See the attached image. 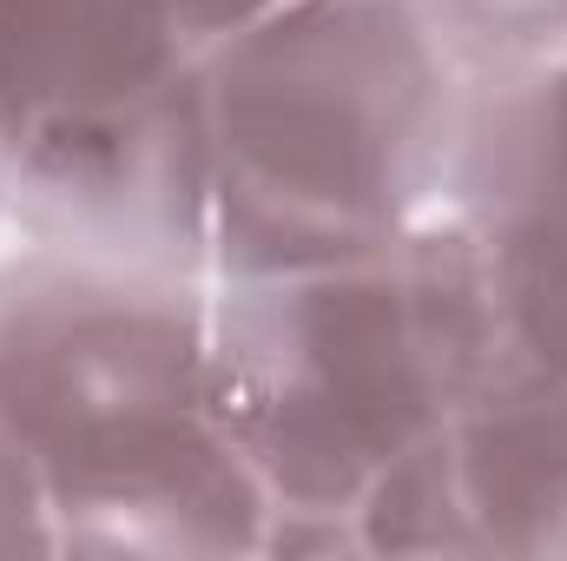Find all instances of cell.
<instances>
[{
  "mask_svg": "<svg viewBox=\"0 0 567 561\" xmlns=\"http://www.w3.org/2000/svg\"><path fill=\"white\" fill-rule=\"evenodd\" d=\"M455 60L495 73L567 47V0H423Z\"/></svg>",
  "mask_w": 567,
  "mask_h": 561,
  "instance_id": "52a82bcc",
  "label": "cell"
},
{
  "mask_svg": "<svg viewBox=\"0 0 567 561\" xmlns=\"http://www.w3.org/2000/svg\"><path fill=\"white\" fill-rule=\"evenodd\" d=\"M449 192L508 350L567 377V47L468 86Z\"/></svg>",
  "mask_w": 567,
  "mask_h": 561,
  "instance_id": "8992f818",
  "label": "cell"
},
{
  "mask_svg": "<svg viewBox=\"0 0 567 561\" xmlns=\"http://www.w3.org/2000/svg\"><path fill=\"white\" fill-rule=\"evenodd\" d=\"M462 60L423 0H297L205 47V245L225 284L423 225L462 145Z\"/></svg>",
  "mask_w": 567,
  "mask_h": 561,
  "instance_id": "3957f363",
  "label": "cell"
},
{
  "mask_svg": "<svg viewBox=\"0 0 567 561\" xmlns=\"http://www.w3.org/2000/svg\"><path fill=\"white\" fill-rule=\"evenodd\" d=\"M165 7L178 13V27H185L198 47H218V40H231V33H245V27L271 20V13L297 7V0H165Z\"/></svg>",
  "mask_w": 567,
  "mask_h": 561,
  "instance_id": "ba28073f",
  "label": "cell"
},
{
  "mask_svg": "<svg viewBox=\"0 0 567 561\" xmlns=\"http://www.w3.org/2000/svg\"><path fill=\"white\" fill-rule=\"evenodd\" d=\"M502 350L482 258L455 218L225 284L212 297L218 410L271 502L265 555H357L363 502L462 417Z\"/></svg>",
  "mask_w": 567,
  "mask_h": 561,
  "instance_id": "7a4b0ae2",
  "label": "cell"
},
{
  "mask_svg": "<svg viewBox=\"0 0 567 561\" xmlns=\"http://www.w3.org/2000/svg\"><path fill=\"white\" fill-rule=\"evenodd\" d=\"M0 178L60 252L212 272L205 47L165 0H0Z\"/></svg>",
  "mask_w": 567,
  "mask_h": 561,
  "instance_id": "277c9868",
  "label": "cell"
},
{
  "mask_svg": "<svg viewBox=\"0 0 567 561\" xmlns=\"http://www.w3.org/2000/svg\"><path fill=\"white\" fill-rule=\"evenodd\" d=\"M0 442L53 555H265L192 272L60 245L0 265Z\"/></svg>",
  "mask_w": 567,
  "mask_h": 561,
  "instance_id": "6da1fadb",
  "label": "cell"
},
{
  "mask_svg": "<svg viewBox=\"0 0 567 561\" xmlns=\"http://www.w3.org/2000/svg\"><path fill=\"white\" fill-rule=\"evenodd\" d=\"M357 555L567 561V377L502 350L462 417L357 516Z\"/></svg>",
  "mask_w": 567,
  "mask_h": 561,
  "instance_id": "5b68a950",
  "label": "cell"
},
{
  "mask_svg": "<svg viewBox=\"0 0 567 561\" xmlns=\"http://www.w3.org/2000/svg\"><path fill=\"white\" fill-rule=\"evenodd\" d=\"M0 205H7V178H0Z\"/></svg>",
  "mask_w": 567,
  "mask_h": 561,
  "instance_id": "30bf717a",
  "label": "cell"
},
{
  "mask_svg": "<svg viewBox=\"0 0 567 561\" xmlns=\"http://www.w3.org/2000/svg\"><path fill=\"white\" fill-rule=\"evenodd\" d=\"M20 549H33V555H53V549H47L40 502H33L27 476L13 469V456H7V442H0V555H20Z\"/></svg>",
  "mask_w": 567,
  "mask_h": 561,
  "instance_id": "9c48e42d",
  "label": "cell"
}]
</instances>
